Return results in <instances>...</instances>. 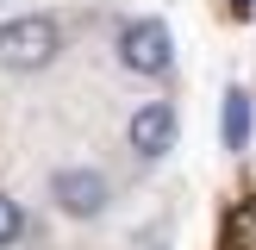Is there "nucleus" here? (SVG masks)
<instances>
[{
  "instance_id": "obj_2",
  "label": "nucleus",
  "mask_w": 256,
  "mask_h": 250,
  "mask_svg": "<svg viewBox=\"0 0 256 250\" xmlns=\"http://www.w3.org/2000/svg\"><path fill=\"white\" fill-rule=\"evenodd\" d=\"M112 50H119V62L132 75H150V82H162L175 69V38H169L162 19H125L119 38H112Z\"/></svg>"
},
{
  "instance_id": "obj_4",
  "label": "nucleus",
  "mask_w": 256,
  "mask_h": 250,
  "mask_svg": "<svg viewBox=\"0 0 256 250\" xmlns=\"http://www.w3.org/2000/svg\"><path fill=\"white\" fill-rule=\"evenodd\" d=\"M125 144L144 162H162L175 150V106L169 100H138V112L125 119Z\"/></svg>"
},
{
  "instance_id": "obj_1",
  "label": "nucleus",
  "mask_w": 256,
  "mask_h": 250,
  "mask_svg": "<svg viewBox=\"0 0 256 250\" xmlns=\"http://www.w3.org/2000/svg\"><path fill=\"white\" fill-rule=\"evenodd\" d=\"M62 56V25L50 12H19V19L0 25V69L12 75H38Z\"/></svg>"
},
{
  "instance_id": "obj_3",
  "label": "nucleus",
  "mask_w": 256,
  "mask_h": 250,
  "mask_svg": "<svg viewBox=\"0 0 256 250\" xmlns=\"http://www.w3.org/2000/svg\"><path fill=\"white\" fill-rule=\"evenodd\" d=\"M50 200H56L69 219H100V212L112 206V182H106V169H88V162H62V169L50 175Z\"/></svg>"
},
{
  "instance_id": "obj_5",
  "label": "nucleus",
  "mask_w": 256,
  "mask_h": 250,
  "mask_svg": "<svg viewBox=\"0 0 256 250\" xmlns=\"http://www.w3.org/2000/svg\"><path fill=\"white\" fill-rule=\"evenodd\" d=\"M250 132H256V106L244 88H225V106H219V144L225 150H250Z\"/></svg>"
},
{
  "instance_id": "obj_6",
  "label": "nucleus",
  "mask_w": 256,
  "mask_h": 250,
  "mask_svg": "<svg viewBox=\"0 0 256 250\" xmlns=\"http://www.w3.org/2000/svg\"><path fill=\"white\" fill-rule=\"evenodd\" d=\"M19 238H25V212H19L12 194H0V250H12Z\"/></svg>"
}]
</instances>
